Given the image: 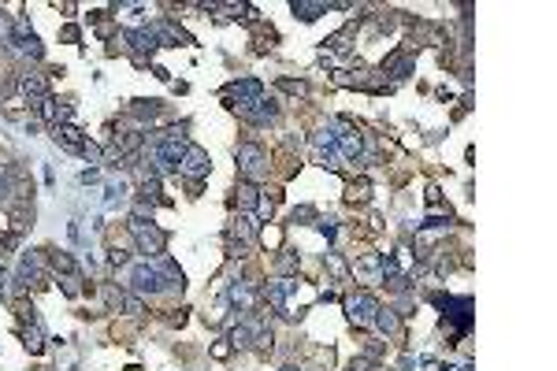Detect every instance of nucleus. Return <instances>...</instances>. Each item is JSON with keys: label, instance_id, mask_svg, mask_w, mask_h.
Masks as SVG:
<instances>
[{"label": "nucleus", "instance_id": "5", "mask_svg": "<svg viewBox=\"0 0 557 371\" xmlns=\"http://www.w3.org/2000/svg\"><path fill=\"white\" fill-rule=\"evenodd\" d=\"M253 234H256V223L249 219V216H242V219H235L230 223V249H235V256H245L249 253V245H253Z\"/></svg>", "mask_w": 557, "mask_h": 371}, {"label": "nucleus", "instance_id": "11", "mask_svg": "<svg viewBox=\"0 0 557 371\" xmlns=\"http://www.w3.org/2000/svg\"><path fill=\"white\" fill-rule=\"evenodd\" d=\"M235 204L238 208H261V190H256V182H238L235 186Z\"/></svg>", "mask_w": 557, "mask_h": 371}, {"label": "nucleus", "instance_id": "21", "mask_svg": "<svg viewBox=\"0 0 557 371\" xmlns=\"http://www.w3.org/2000/svg\"><path fill=\"white\" fill-rule=\"evenodd\" d=\"M282 371H297V367H282Z\"/></svg>", "mask_w": 557, "mask_h": 371}, {"label": "nucleus", "instance_id": "2", "mask_svg": "<svg viewBox=\"0 0 557 371\" xmlns=\"http://www.w3.org/2000/svg\"><path fill=\"white\" fill-rule=\"evenodd\" d=\"M238 171L245 175V182H261L268 175V152L253 141L238 145Z\"/></svg>", "mask_w": 557, "mask_h": 371}, {"label": "nucleus", "instance_id": "14", "mask_svg": "<svg viewBox=\"0 0 557 371\" xmlns=\"http://www.w3.org/2000/svg\"><path fill=\"white\" fill-rule=\"evenodd\" d=\"M56 138L67 145V149H74V152H82V145H86V138H82V130L74 126V123H60L56 126Z\"/></svg>", "mask_w": 557, "mask_h": 371}, {"label": "nucleus", "instance_id": "1", "mask_svg": "<svg viewBox=\"0 0 557 371\" xmlns=\"http://www.w3.org/2000/svg\"><path fill=\"white\" fill-rule=\"evenodd\" d=\"M131 234H134V242H138V253H141V256L160 260L164 242H167V234H164L160 227H152V223H149V219H141V216H131Z\"/></svg>", "mask_w": 557, "mask_h": 371}, {"label": "nucleus", "instance_id": "15", "mask_svg": "<svg viewBox=\"0 0 557 371\" xmlns=\"http://www.w3.org/2000/svg\"><path fill=\"white\" fill-rule=\"evenodd\" d=\"M230 301H235V304H242V312H249L256 297H253V289L245 286V282H238V286H230Z\"/></svg>", "mask_w": 557, "mask_h": 371}, {"label": "nucleus", "instance_id": "12", "mask_svg": "<svg viewBox=\"0 0 557 371\" xmlns=\"http://www.w3.org/2000/svg\"><path fill=\"white\" fill-rule=\"evenodd\" d=\"M11 45H15V48L22 52V56H34V60H41V41H37L34 34H27L22 26H19L15 34H11Z\"/></svg>", "mask_w": 557, "mask_h": 371}, {"label": "nucleus", "instance_id": "9", "mask_svg": "<svg viewBox=\"0 0 557 371\" xmlns=\"http://www.w3.org/2000/svg\"><path fill=\"white\" fill-rule=\"evenodd\" d=\"M141 141H145L141 134H119V138L112 141L108 156H115V160H131V156H134V152L141 149Z\"/></svg>", "mask_w": 557, "mask_h": 371}, {"label": "nucleus", "instance_id": "6", "mask_svg": "<svg viewBox=\"0 0 557 371\" xmlns=\"http://www.w3.org/2000/svg\"><path fill=\"white\" fill-rule=\"evenodd\" d=\"M126 45H131V48L138 52V63H145V56H152V52L160 48V41H157V30H152V26H141V30H131V34H126Z\"/></svg>", "mask_w": 557, "mask_h": 371}, {"label": "nucleus", "instance_id": "8", "mask_svg": "<svg viewBox=\"0 0 557 371\" xmlns=\"http://www.w3.org/2000/svg\"><path fill=\"white\" fill-rule=\"evenodd\" d=\"M227 97H238L235 108H245V104H253L256 97H264V86L256 82V78H238V82L227 86Z\"/></svg>", "mask_w": 557, "mask_h": 371}, {"label": "nucleus", "instance_id": "19", "mask_svg": "<svg viewBox=\"0 0 557 371\" xmlns=\"http://www.w3.org/2000/svg\"><path fill=\"white\" fill-rule=\"evenodd\" d=\"M279 268H282V271H290V268H297V260L287 253V256H279Z\"/></svg>", "mask_w": 557, "mask_h": 371}, {"label": "nucleus", "instance_id": "10", "mask_svg": "<svg viewBox=\"0 0 557 371\" xmlns=\"http://www.w3.org/2000/svg\"><path fill=\"white\" fill-rule=\"evenodd\" d=\"M290 289H294V278H279V282H268L264 286V297L271 301V308L282 312V308H287V294H290Z\"/></svg>", "mask_w": 557, "mask_h": 371}, {"label": "nucleus", "instance_id": "3", "mask_svg": "<svg viewBox=\"0 0 557 371\" xmlns=\"http://www.w3.org/2000/svg\"><path fill=\"white\" fill-rule=\"evenodd\" d=\"M209 167H212V160H209V152H204L201 145H186L183 160H178V171H183L186 178H193V182H201L204 175H209Z\"/></svg>", "mask_w": 557, "mask_h": 371}, {"label": "nucleus", "instance_id": "20", "mask_svg": "<svg viewBox=\"0 0 557 371\" xmlns=\"http://www.w3.org/2000/svg\"><path fill=\"white\" fill-rule=\"evenodd\" d=\"M0 197H4V167H0Z\"/></svg>", "mask_w": 557, "mask_h": 371}, {"label": "nucleus", "instance_id": "18", "mask_svg": "<svg viewBox=\"0 0 557 371\" xmlns=\"http://www.w3.org/2000/svg\"><path fill=\"white\" fill-rule=\"evenodd\" d=\"M82 156H86V160H100V156H105V152H100L93 141H86V145H82Z\"/></svg>", "mask_w": 557, "mask_h": 371}, {"label": "nucleus", "instance_id": "4", "mask_svg": "<svg viewBox=\"0 0 557 371\" xmlns=\"http://www.w3.org/2000/svg\"><path fill=\"white\" fill-rule=\"evenodd\" d=\"M238 115L245 119V123H253V126H264V123H271V119L279 115V104L271 100V97H256L253 104L238 108Z\"/></svg>", "mask_w": 557, "mask_h": 371}, {"label": "nucleus", "instance_id": "13", "mask_svg": "<svg viewBox=\"0 0 557 371\" xmlns=\"http://www.w3.org/2000/svg\"><path fill=\"white\" fill-rule=\"evenodd\" d=\"M22 93L34 100V104H41L45 97H48V82H45V74H27L22 78Z\"/></svg>", "mask_w": 557, "mask_h": 371}, {"label": "nucleus", "instance_id": "17", "mask_svg": "<svg viewBox=\"0 0 557 371\" xmlns=\"http://www.w3.org/2000/svg\"><path fill=\"white\" fill-rule=\"evenodd\" d=\"M134 112L141 119H157L160 115V100H134Z\"/></svg>", "mask_w": 557, "mask_h": 371}, {"label": "nucleus", "instance_id": "7", "mask_svg": "<svg viewBox=\"0 0 557 371\" xmlns=\"http://www.w3.org/2000/svg\"><path fill=\"white\" fill-rule=\"evenodd\" d=\"M346 308H349V320L353 323H372L375 312H379V301H375L372 294H357V297L346 301Z\"/></svg>", "mask_w": 557, "mask_h": 371}, {"label": "nucleus", "instance_id": "16", "mask_svg": "<svg viewBox=\"0 0 557 371\" xmlns=\"http://www.w3.org/2000/svg\"><path fill=\"white\" fill-rule=\"evenodd\" d=\"M294 11L301 19H316L320 11H327V4H305V0H294Z\"/></svg>", "mask_w": 557, "mask_h": 371}]
</instances>
